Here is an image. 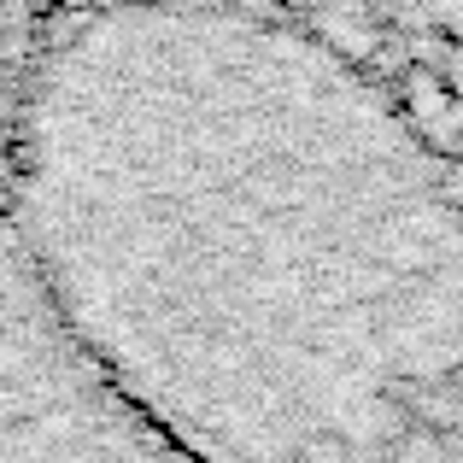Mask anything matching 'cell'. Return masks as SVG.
<instances>
[{"label": "cell", "mask_w": 463, "mask_h": 463, "mask_svg": "<svg viewBox=\"0 0 463 463\" xmlns=\"http://www.w3.org/2000/svg\"><path fill=\"white\" fill-rule=\"evenodd\" d=\"M0 463H194L94 370L0 235Z\"/></svg>", "instance_id": "cell-2"}, {"label": "cell", "mask_w": 463, "mask_h": 463, "mask_svg": "<svg viewBox=\"0 0 463 463\" xmlns=\"http://www.w3.org/2000/svg\"><path fill=\"white\" fill-rule=\"evenodd\" d=\"M42 12H77V6H106V0H35Z\"/></svg>", "instance_id": "cell-4"}, {"label": "cell", "mask_w": 463, "mask_h": 463, "mask_svg": "<svg viewBox=\"0 0 463 463\" xmlns=\"http://www.w3.org/2000/svg\"><path fill=\"white\" fill-rule=\"evenodd\" d=\"M42 18L47 12L35 0H0V176H6V153H12V129H18L35 42H42Z\"/></svg>", "instance_id": "cell-3"}, {"label": "cell", "mask_w": 463, "mask_h": 463, "mask_svg": "<svg viewBox=\"0 0 463 463\" xmlns=\"http://www.w3.org/2000/svg\"><path fill=\"white\" fill-rule=\"evenodd\" d=\"M0 235L194 463L463 446V194L393 94L270 0L47 12Z\"/></svg>", "instance_id": "cell-1"}, {"label": "cell", "mask_w": 463, "mask_h": 463, "mask_svg": "<svg viewBox=\"0 0 463 463\" xmlns=\"http://www.w3.org/2000/svg\"><path fill=\"white\" fill-rule=\"evenodd\" d=\"M405 463H463V446H452V452H429V458H405Z\"/></svg>", "instance_id": "cell-5"}]
</instances>
